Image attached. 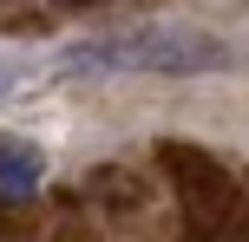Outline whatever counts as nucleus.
Returning <instances> with one entry per match:
<instances>
[{"mask_svg": "<svg viewBox=\"0 0 249 242\" xmlns=\"http://www.w3.org/2000/svg\"><path fill=\"white\" fill-rule=\"evenodd\" d=\"M230 52L203 33H177V26H144L124 39H99V46H72V65H164V72H210Z\"/></svg>", "mask_w": 249, "mask_h": 242, "instance_id": "f257e3e1", "label": "nucleus"}, {"mask_svg": "<svg viewBox=\"0 0 249 242\" xmlns=\"http://www.w3.org/2000/svg\"><path fill=\"white\" fill-rule=\"evenodd\" d=\"M164 164H171V177H177V190L190 196V210H230L236 203V183H230V170H216L203 151H164Z\"/></svg>", "mask_w": 249, "mask_h": 242, "instance_id": "f03ea898", "label": "nucleus"}, {"mask_svg": "<svg viewBox=\"0 0 249 242\" xmlns=\"http://www.w3.org/2000/svg\"><path fill=\"white\" fill-rule=\"evenodd\" d=\"M39 177H46V151H39L33 138L0 131V190H7V196H33Z\"/></svg>", "mask_w": 249, "mask_h": 242, "instance_id": "7ed1b4c3", "label": "nucleus"}]
</instances>
